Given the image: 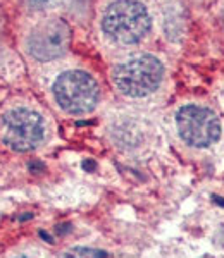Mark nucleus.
Segmentation results:
<instances>
[{
	"label": "nucleus",
	"mask_w": 224,
	"mask_h": 258,
	"mask_svg": "<svg viewBox=\"0 0 224 258\" xmlns=\"http://www.w3.org/2000/svg\"><path fill=\"white\" fill-rule=\"evenodd\" d=\"M48 2H50V0H26V4L31 9H41V7H45Z\"/></svg>",
	"instance_id": "obj_7"
},
{
	"label": "nucleus",
	"mask_w": 224,
	"mask_h": 258,
	"mask_svg": "<svg viewBox=\"0 0 224 258\" xmlns=\"http://www.w3.org/2000/svg\"><path fill=\"white\" fill-rule=\"evenodd\" d=\"M52 93L57 105L71 115L92 112L100 98V88L97 81L85 71L62 73L53 83Z\"/></svg>",
	"instance_id": "obj_3"
},
{
	"label": "nucleus",
	"mask_w": 224,
	"mask_h": 258,
	"mask_svg": "<svg viewBox=\"0 0 224 258\" xmlns=\"http://www.w3.org/2000/svg\"><path fill=\"white\" fill-rule=\"evenodd\" d=\"M176 127L181 140L195 148H205L221 136V120L214 110L202 105H185L176 114Z\"/></svg>",
	"instance_id": "obj_5"
},
{
	"label": "nucleus",
	"mask_w": 224,
	"mask_h": 258,
	"mask_svg": "<svg viewBox=\"0 0 224 258\" xmlns=\"http://www.w3.org/2000/svg\"><path fill=\"white\" fill-rule=\"evenodd\" d=\"M16 258H28V256H16Z\"/></svg>",
	"instance_id": "obj_8"
},
{
	"label": "nucleus",
	"mask_w": 224,
	"mask_h": 258,
	"mask_svg": "<svg viewBox=\"0 0 224 258\" xmlns=\"http://www.w3.org/2000/svg\"><path fill=\"white\" fill-rule=\"evenodd\" d=\"M152 19L147 7L138 0H116L103 12L102 30L114 43L133 45L150 31Z\"/></svg>",
	"instance_id": "obj_1"
},
{
	"label": "nucleus",
	"mask_w": 224,
	"mask_h": 258,
	"mask_svg": "<svg viewBox=\"0 0 224 258\" xmlns=\"http://www.w3.org/2000/svg\"><path fill=\"white\" fill-rule=\"evenodd\" d=\"M71 41L69 26L59 18L40 23L28 36V52L33 59L40 62L55 60L66 53Z\"/></svg>",
	"instance_id": "obj_6"
},
{
	"label": "nucleus",
	"mask_w": 224,
	"mask_h": 258,
	"mask_svg": "<svg viewBox=\"0 0 224 258\" xmlns=\"http://www.w3.org/2000/svg\"><path fill=\"white\" fill-rule=\"evenodd\" d=\"M164 78V66L152 55H140L116 66L112 83L124 97L142 98L153 93Z\"/></svg>",
	"instance_id": "obj_2"
},
{
	"label": "nucleus",
	"mask_w": 224,
	"mask_h": 258,
	"mask_svg": "<svg viewBox=\"0 0 224 258\" xmlns=\"http://www.w3.org/2000/svg\"><path fill=\"white\" fill-rule=\"evenodd\" d=\"M6 147L14 152H31L45 138V120L30 109H12L0 120Z\"/></svg>",
	"instance_id": "obj_4"
}]
</instances>
